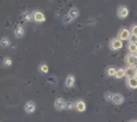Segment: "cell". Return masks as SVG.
Returning <instances> with one entry per match:
<instances>
[{"label": "cell", "instance_id": "1", "mask_svg": "<svg viewBox=\"0 0 137 122\" xmlns=\"http://www.w3.org/2000/svg\"><path fill=\"white\" fill-rule=\"evenodd\" d=\"M126 73V77L128 78H137V70L134 69V66H129L128 69L125 70Z\"/></svg>", "mask_w": 137, "mask_h": 122}, {"label": "cell", "instance_id": "2", "mask_svg": "<svg viewBox=\"0 0 137 122\" xmlns=\"http://www.w3.org/2000/svg\"><path fill=\"white\" fill-rule=\"evenodd\" d=\"M112 103L115 104H122V101H124V96L121 93H111V99H110Z\"/></svg>", "mask_w": 137, "mask_h": 122}, {"label": "cell", "instance_id": "3", "mask_svg": "<svg viewBox=\"0 0 137 122\" xmlns=\"http://www.w3.org/2000/svg\"><path fill=\"white\" fill-rule=\"evenodd\" d=\"M126 63H128L129 66H136L137 65V58L133 55V53H129L128 56H126Z\"/></svg>", "mask_w": 137, "mask_h": 122}, {"label": "cell", "instance_id": "4", "mask_svg": "<svg viewBox=\"0 0 137 122\" xmlns=\"http://www.w3.org/2000/svg\"><path fill=\"white\" fill-rule=\"evenodd\" d=\"M111 48L112 50H121L122 48V40L121 38H115L111 41Z\"/></svg>", "mask_w": 137, "mask_h": 122}, {"label": "cell", "instance_id": "5", "mask_svg": "<svg viewBox=\"0 0 137 122\" xmlns=\"http://www.w3.org/2000/svg\"><path fill=\"white\" fill-rule=\"evenodd\" d=\"M66 107V101L63 99H56L55 100V109L56 110H63Z\"/></svg>", "mask_w": 137, "mask_h": 122}, {"label": "cell", "instance_id": "6", "mask_svg": "<svg viewBox=\"0 0 137 122\" xmlns=\"http://www.w3.org/2000/svg\"><path fill=\"white\" fill-rule=\"evenodd\" d=\"M129 37H130V32L128 30V29H122L121 33H119L121 40H129Z\"/></svg>", "mask_w": 137, "mask_h": 122}, {"label": "cell", "instance_id": "7", "mask_svg": "<svg viewBox=\"0 0 137 122\" xmlns=\"http://www.w3.org/2000/svg\"><path fill=\"white\" fill-rule=\"evenodd\" d=\"M128 14H129V10L126 7H119L118 8V17L119 18H126V17H128Z\"/></svg>", "mask_w": 137, "mask_h": 122}, {"label": "cell", "instance_id": "8", "mask_svg": "<svg viewBox=\"0 0 137 122\" xmlns=\"http://www.w3.org/2000/svg\"><path fill=\"white\" fill-rule=\"evenodd\" d=\"M33 19L34 21H37V22H44V19H45V17H44V14L43 12H38L36 11L33 14Z\"/></svg>", "mask_w": 137, "mask_h": 122}, {"label": "cell", "instance_id": "9", "mask_svg": "<svg viewBox=\"0 0 137 122\" xmlns=\"http://www.w3.org/2000/svg\"><path fill=\"white\" fill-rule=\"evenodd\" d=\"M36 110V104L33 103V101H28L25 104V111L26 113H33V111Z\"/></svg>", "mask_w": 137, "mask_h": 122}, {"label": "cell", "instance_id": "10", "mask_svg": "<svg viewBox=\"0 0 137 122\" xmlns=\"http://www.w3.org/2000/svg\"><path fill=\"white\" fill-rule=\"evenodd\" d=\"M76 109H77L78 111H85L86 106H85V103H84L82 100H80V101H77V103H76Z\"/></svg>", "mask_w": 137, "mask_h": 122}, {"label": "cell", "instance_id": "11", "mask_svg": "<svg viewBox=\"0 0 137 122\" xmlns=\"http://www.w3.org/2000/svg\"><path fill=\"white\" fill-rule=\"evenodd\" d=\"M68 17H70V19H76L78 17V10L77 8H71L70 12H68Z\"/></svg>", "mask_w": 137, "mask_h": 122}, {"label": "cell", "instance_id": "12", "mask_svg": "<svg viewBox=\"0 0 137 122\" xmlns=\"http://www.w3.org/2000/svg\"><path fill=\"white\" fill-rule=\"evenodd\" d=\"M73 85H74V77H73V76H68L67 78H66V86L70 88V86H73Z\"/></svg>", "mask_w": 137, "mask_h": 122}, {"label": "cell", "instance_id": "13", "mask_svg": "<svg viewBox=\"0 0 137 122\" xmlns=\"http://www.w3.org/2000/svg\"><path fill=\"white\" fill-rule=\"evenodd\" d=\"M126 76V73H125V69H118L115 73V77L117 78H122V77H125Z\"/></svg>", "mask_w": 137, "mask_h": 122}, {"label": "cell", "instance_id": "14", "mask_svg": "<svg viewBox=\"0 0 137 122\" xmlns=\"http://www.w3.org/2000/svg\"><path fill=\"white\" fill-rule=\"evenodd\" d=\"M128 85L130 86V88H137V78H129V81H128Z\"/></svg>", "mask_w": 137, "mask_h": 122}, {"label": "cell", "instance_id": "15", "mask_svg": "<svg viewBox=\"0 0 137 122\" xmlns=\"http://www.w3.org/2000/svg\"><path fill=\"white\" fill-rule=\"evenodd\" d=\"M129 51H130V53H134L137 52V44H133V43H130L129 44Z\"/></svg>", "mask_w": 137, "mask_h": 122}, {"label": "cell", "instance_id": "16", "mask_svg": "<svg viewBox=\"0 0 137 122\" xmlns=\"http://www.w3.org/2000/svg\"><path fill=\"white\" fill-rule=\"evenodd\" d=\"M15 36L17 37H22L23 36V29L22 28H18L17 30H15Z\"/></svg>", "mask_w": 137, "mask_h": 122}, {"label": "cell", "instance_id": "17", "mask_svg": "<svg viewBox=\"0 0 137 122\" xmlns=\"http://www.w3.org/2000/svg\"><path fill=\"white\" fill-rule=\"evenodd\" d=\"M129 40H130V43H133V44H137V36H134V35H130Z\"/></svg>", "mask_w": 137, "mask_h": 122}, {"label": "cell", "instance_id": "18", "mask_svg": "<svg viewBox=\"0 0 137 122\" xmlns=\"http://www.w3.org/2000/svg\"><path fill=\"white\" fill-rule=\"evenodd\" d=\"M0 44H2V47H7V45H8V40H7V38H3Z\"/></svg>", "mask_w": 137, "mask_h": 122}, {"label": "cell", "instance_id": "19", "mask_svg": "<svg viewBox=\"0 0 137 122\" xmlns=\"http://www.w3.org/2000/svg\"><path fill=\"white\" fill-rule=\"evenodd\" d=\"M117 70L115 69H108V76H115Z\"/></svg>", "mask_w": 137, "mask_h": 122}, {"label": "cell", "instance_id": "20", "mask_svg": "<svg viewBox=\"0 0 137 122\" xmlns=\"http://www.w3.org/2000/svg\"><path fill=\"white\" fill-rule=\"evenodd\" d=\"M41 71H43V73H48V67H47L45 65H43V66H41Z\"/></svg>", "mask_w": 137, "mask_h": 122}, {"label": "cell", "instance_id": "21", "mask_svg": "<svg viewBox=\"0 0 137 122\" xmlns=\"http://www.w3.org/2000/svg\"><path fill=\"white\" fill-rule=\"evenodd\" d=\"M132 33H133L134 36H137V25H136V26H133V28H132Z\"/></svg>", "mask_w": 137, "mask_h": 122}, {"label": "cell", "instance_id": "22", "mask_svg": "<svg viewBox=\"0 0 137 122\" xmlns=\"http://www.w3.org/2000/svg\"><path fill=\"white\" fill-rule=\"evenodd\" d=\"M4 65L10 66V65H11V59H8V58H7V59H4Z\"/></svg>", "mask_w": 137, "mask_h": 122}, {"label": "cell", "instance_id": "23", "mask_svg": "<svg viewBox=\"0 0 137 122\" xmlns=\"http://www.w3.org/2000/svg\"><path fill=\"white\" fill-rule=\"evenodd\" d=\"M134 56H136V58H137V52H136V53H134Z\"/></svg>", "mask_w": 137, "mask_h": 122}, {"label": "cell", "instance_id": "24", "mask_svg": "<svg viewBox=\"0 0 137 122\" xmlns=\"http://www.w3.org/2000/svg\"><path fill=\"white\" fill-rule=\"evenodd\" d=\"M134 69H136V70H137V65H136V66H134Z\"/></svg>", "mask_w": 137, "mask_h": 122}]
</instances>
